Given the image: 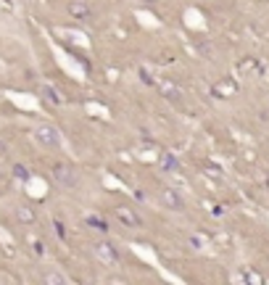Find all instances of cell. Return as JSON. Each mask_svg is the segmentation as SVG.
<instances>
[{
  "instance_id": "6da1fadb",
  "label": "cell",
  "mask_w": 269,
  "mask_h": 285,
  "mask_svg": "<svg viewBox=\"0 0 269 285\" xmlns=\"http://www.w3.org/2000/svg\"><path fill=\"white\" fill-rule=\"evenodd\" d=\"M35 140L45 148H58L61 146V132L53 124H37L35 127Z\"/></svg>"
},
{
  "instance_id": "7a4b0ae2",
  "label": "cell",
  "mask_w": 269,
  "mask_h": 285,
  "mask_svg": "<svg viewBox=\"0 0 269 285\" xmlns=\"http://www.w3.org/2000/svg\"><path fill=\"white\" fill-rule=\"evenodd\" d=\"M92 256L98 259L103 267H116L119 264V251L111 243H95L92 246Z\"/></svg>"
},
{
  "instance_id": "3957f363",
  "label": "cell",
  "mask_w": 269,
  "mask_h": 285,
  "mask_svg": "<svg viewBox=\"0 0 269 285\" xmlns=\"http://www.w3.org/2000/svg\"><path fill=\"white\" fill-rule=\"evenodd\" d=\"M53 177L56 182H61L63 187H74L77 185V169L71 164H56L53 167Z\"/></svg>"
},
{
  "instance_id": "277c9868",
  "label": "cell",
  "mask_w": 269,
  "mask_h": 285,
  "mask_svg": "<svg viewBox=\"0 0 269 285\" xmlns=\"http://www.w3.org/2000/svg\"><path fill=\"white\" fill-rule=\"evenodd\" d=\"M114 217L121 222L124 227H140V225H142L140 214H137L135 209H130V206H116V209H114Z\"/></svg>"
},
{
  "instance_id": "5b68a950",
  "label": "cell",
  "mask_w": 269,
  "mask_h": 285,
  "mask_svg": "<svg viewBox=\"0 0 269 285\" xmlns=\"http://www.w3.org/2000/svg\"><path fill=\"white\" fill-rule=\"evenodd\" d=\"M237 92V82L232 77H222L219 82L211 87V95L214 98H232V95Z\"/></svg>"
},
{
  "instance_id": "8992f818",
  "label": "cell",
  "mask_w": 269,
  "mask_h": 285,
  "mask_svg": "<svg viewBox=\"0 0 269 285\" xmlns=\"http://www.w3.org/2000/svg\"><path fill=\"white\" fill-rule=\"evenodd\" d=\"M161 203L166 206V209H174V211H180L182 209V206H185V201H182V196L180 193H174V190H164V193H161Z\"/></svg>"
},
{
  "instance_id": "52a82bcc",
  "label": "cell",
  "mask_w": 269,
  "mask_h": 285,
  "mask_svg": "<svg viewBox=\"0 0 269 285\" xmlns=\"http://www.w3.org/2000/svg\"><path fill=\"white\" fill-rule=\"evenodd\" d=\"M69 13L74 16V19H90V8L85 3H71L69 6Z\"/></svg>"
},
{
  "instance_id": "ba28073f",
  "label": "cell",
  "mask_w": 269,
  "mask_h": 285,
  "mask_svg": "<svg viewBox=\"0 0 269 285\" xmlns=\"http://www.w3.org/2000/svg\"><path fill=\"white\" fill-rule=\"evenodd\" d=\"M161 169H164V172H174V169H180V161H177V156H172V153H164V156H161Z\"/></svg>"
},
{
  "instance_id": "9c48e42d",
  "label": "cell",
  "mask_w": 269,
  "mask_h": 285,
  "mask_svg": "<svg viewBox=\"0 0 269 285\" xmlns=\"http://www.w3.org/2000/svg\"><path fill=\"white\" fill-rule=\"evenodd\" d=\"M16 217H19L24 225H29V222H35V211L29 209V206H19V209H16Z\"/></svg>"
},
{
  "instance_id": "30bf717a",
  "label": "cell",
  "mask_w": 269,
  "mask_h": 285,
  "mask_svg": "<svg viewBox=\"0 0 269 285\" xmlns=\"http://www.w3.org/2000/svg\"><path fill=\"white\" fill-rule=\"evenodd\" d=\"M87 225H90L92 230H101V232H106V230H108L106 219H103V217H95V214H90V217H87Z\"/></svg>"
},
{
  "instance_id": "8fae6325",
  "label": "cell",
  "mask_w": 269,
  "mask_h": 285,
  "mask_svg": "<svg viewBox=\"0 0 269 285\" xmlns=\"http://www.w3.org/2000/svg\"><path fill=\"white\" fill-rule=\"evenodd\" d=\"M42 95H45V101H47V103H53V106H58V103H61L58 92H56L53 87H42Z\"/></svg>"
},
{
  "instance_id": "7c38bea8",
  "label": "cell",
  "mask_w": 269,
  "mask_h": 285,
  "mask_svg": "<svg viewBox=\"0 0 269 285\" xmlns=\"http://www.w3.org/2000/svg\"><path fill=\"white\" fill-rule=\"evenodd\" d=\"M42 280H45V282H66V277H63L61 272H47Z\"/></svg>"
},
{
  "instance_id": "4fadbf2b",
  "label": "cell",
  "mask_w": 269,
  "mask_h": 285,
  "mask_svg": "<svg viewBox=\"0 0 269 285\" xmlns=\"http://www.w3.org/2000/svg\"><path fill=\"white\" fill-rule=\"evenodd\" d=\"M243 280H246V282H261V277H259V275H253V272H246Z\"/></svg>"
},
{
  "instance_id": "5bb4252c",
  "label": "cell",
  "mask_w": 269,
  "mask_h": 285,
  "mask_svg": "<svg viewBox=\"0 0 269 285\" xmlns=\"http://www.w3.org/2000/svg\"><path fill=\"white\" fill-rule=\"evenodd\" d=\"M142 3H156V0H142Z\"/></svg>"
},
{
  "instance_id": "9a60e30c",
  "label": "cell",
  "mask_w": 269,
  "mask_h": 285,
  "mask_svg": "<svg viewBox=\"0 0 269 285\" xmlns=\"http://www.w3.org/2000/svg\"><path fill=\"white\" fill-rule=\"evenodd\" d=\"M266 182H269V174H266Z\"/></svg>"
},
{
  "instance_id": "2e32d148",
  "label": "cell",
  "mask_w": 269,
  "mask_h": 285,
  "mask_svg": "<svg viewBox=\"0 0 269 285\" xmlns=\"http://www.w3.org/2000/svg\"><path fill=\"white\" fill-rule=\"evenodd\" d=\"M0 180H3V174H0Z\"/></svg>"
}]
</instances>
